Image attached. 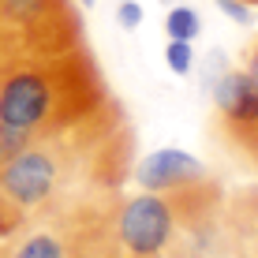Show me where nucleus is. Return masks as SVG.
<instances>
[{
  "mask_svg": "<svg viewBox=\"0 0 258 258\" xmlns=\"http://www.w3.org/2000/svg\"><path fill=\"white\" fill-rule=\"evenodd\" d=\"M135 135L116 101L45 131L0 165V236L34 217L123 187L131 176Z\"/></svg>",
  "mask_w": 258,
  "mask_h": 258,
  "instance_id": "nucleus-1",
  "label": "nucleus"
},
{
  "mask_svg": "<svg viewBox=\"0 0 258 258\" xmlns=\"http://www.w3.org/2000/svg\"><path fill=\"white\" fill-rule=\"evenodd\" d=\"M109 97V83L86 45L0 56V165L38 135L101 109Z\"/></svg>",
  "mask_w": 258,
  "mask_h": 258,
  "instance_id": "nucleus-2",
  "label": "nucleus"
},
{
  "mask_svg": "<svg viewBox=\"0 0 258 258\" xmlns=\"http://www.w3.org/2000/svg\"><path fill=\"white\" fill-rule=\"evenodd\" d=\"M123 187L34 217L0 236V258H116V210Z\"/></svg>",
  "mask_w": 258,
  "mask_h": 258,
  "instance_id": "nucleus-3",
  "label": "nucleus"
},
{
  "mask_svg": "<svg viewBox=\"0 0 258 258\" xmlns=\"http://www.w3.org/2000/svg\"><path fill=\"white\" fill-rule=\"evenodd\" d=\"M221 195L210 176L176 191L123 195L116 210V258H172L183 221Z\"/></svg>",
  "mask_w": 258,
  "mask_h": 258,
  "instance_id": "nucleus-4",
  "label": "nucleus"
},
{
  "mask_svg": "<svg viewBox=\"0 0 258 258\" xmlns=\"http://www.w3.org/2000/svg\"><path fill=\"white\" fill-rule=\"evenodd\" d=\"M79 45H86V30L71 0H0V56Z\"/></svg>",
  "mask_w": 258,
  "mask_h": 258,
  "instance_id": "nucleus-5",
  "label": "nucleus"
},
{
  "mask_svg": "<svg viewBox=\"0 0 258 258\" xmlns=\"http://www.w3.org/2000/svg\"><path fill=\"white\" fill-rule=\"evenodd\" d=\"M221 139L251 168H258V79L247 68H228L210 86Z\"/></svg>",
  "mask_w": 258,
  "mask_h": 258,
  "instance_id": "nucleus-6",
  "label": "nucleus"
},
{
  "mask_svg": "<svg viewBox=\"0 0 258 258\" xmlns=\"http://www.w3.org/2000/svg\"><path fill=\"white\" fill-rule=\"evenodd\" d=\"M131 176H135V183L142 191H176V187L195 183V180H206V168L187 150L161 146L154 154H146L139 165H131Z\"/></svg>",
  "mask_w": 258,
  "mask_h": 258,
  "instance_id": "nucleus-7",
  "label": "nucleus"
},
{
  "mask_svg": "<svg viewBox=\"0 0 258 258\" xmlns=\"http://www.w3.org/2000/svg\"><path fill=\"white\" fill-rule=\"evenodd\" d=\"M225 225L236 258H258V183L225 195Z\"/></svg>",
  "mask_w": 258,
  "mask_h": 258,
  "instance_id": "nucleus-8",
  "label": "nucleus"
},
{
  "mask_svg": "<svg viewBox=\"0 0 258 258\" xmlns=\"http://www.w3.org/2000/svg\"><path fill=\"white\" fill-rule=\"evenodd\" d=\"M165 34L172 41H195L202 34V19L195 15V8H168L165 15Z\"/></svg>",
  "mask_w": 258,
  "mask_h": 258,
  "instance_id": "nucleus-9",
  "label": "nucleus"
},
{
  "mask_svg": "<svg viewBox=\"0 0 258 258\" xmlns=\"http://www.w3.org/2000/svg\"><path fill=\"white\" fill-rule=\"evenodd\" d=\"M165 64L176 71V75H191V68H195V49H191V41H172L168 38V45H165Z\"/></svg>",
  "mask_w": 258,
  "mask_h": 258,
  "instance_id": "nucleus-10",
  "label": "nucleus"
},
{
  "mask_svg": "<svg viewBox=\"0 0 258 258\" xmlns=\"http://www.w3.org/2000/svg\"><path fill=\"white\" fill-rule=\"evenodd\" d=\"M217 4H221V12H225L228 19H236L239 26H251L254 23V12H251L247 0H217Z\"/></svg>",
  "mask_w": 258,
  "mask_h": 258,
  "instance_id": "nucleus-11",
  "label": "nucleus"
},
{
  "mask_svg": "<svg viewBox=\"0 0 258 258\" xmlns=\"http://www.w3.org/2000/svg\"><path fill=\"white\" fill-rule=\"evenodd\" d=\"M116 19H120L123 30H139L142 26V4L139 0H123V4L116 8Z\"/></svg>",
  "mask_w": 258,
  "mask_h": 258,
  "instance_id": "nucleus-12",
  "label": "nucleus"
},
{
  "mask_svg": "<svg viewBox=\"0 0 258 258\" xmlns=\"http://www.w3.org/2000/svg\"><path fill=\"white\" fill-rule=\"evenodd\" d=\"M79 4H83V8H94V4H97V0H79Z\"/></svg>",
  "mask_w": 258,
  "mask_h": 258,
  "instance_id": "nucleus-13",
  "label": "nucleus"
},
{
  "mask_svg": "<svg viewBox=\"0 0 258 258\" xmlns=\"http://www.w3.org/2000/svg\"><path fill=\"white\" fill-rule=\"evenodd\" d=\"M251 49H258V34H254V41H251Z\"/></svg>",
  "mask_w": 258,
  "mask_h": 258,
  "instance_id": "nucleus-14",
  "label": "nucleus"
},
{
  "mask_svg": "<svg viewBox=\"0 0 258 258\" xmlns=\"http://www.w3.org/2000/svg\"><path fill=\"white\" fill-rule=\"evenodd\" d=\"M247 4H258V0H247Z\"/></svg>",
  "mask_w": 258,
  "mask_h": 258,
  "instance_id": "nucleus-15",
  "label": "nucleus"
}]
</instances>
